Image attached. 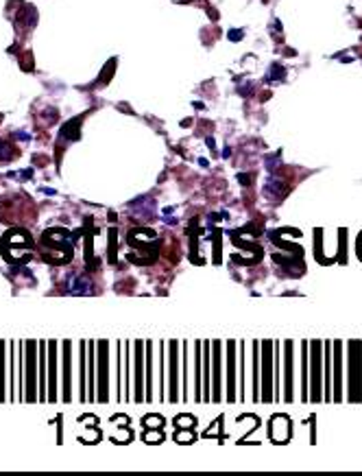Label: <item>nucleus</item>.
Here are the masks:
<instances>
[{
    "mask_svg": "<svg viewBox=\"0 0 362 476\" xmlns=\"http://www.w3.org/2000/svg\"><path fill=\"white\" fill-rule=\"evenodd\" d=\"M74 236L68 230H46L39 238V253L51 265H66L72 258Z\"/></svg>",
    "mask_w": 362,
    "mask_h": 476,
    "instance_id": "nucleus-1",
    "label": "nucleus"
},
{
    "mask_svg": "<svg viewBox=\"0 0 362 476\" xmlns=\"http://www.w3.org/2000/svg\"><path fill=\"white\" fill-rule=\"evenodd\" d=\"M31 251V236L22 230H13L3 238V256L9 263H18L22 258H29Z\"/></svg>",
    "mask_w": 362,
    "mask_h": 476,
    "instance_id": "nucleus-2",
    "label": "nucleus"
},
{
    "mask_svg": "<svg viewBox=\"0 0 362 476\" xmlns=\"http://www.w3.org/2000/svg\"><path fill=\"white\" fill-rule=\"evenodd\" d=\"M83 286H90V282H83L81 277H74V280H72V289H70V291H72V293H90V291H88V289H83Z\"/></svg>",
    "mask_w": 362,
    "mask_h": 476,
    "instance_id": "nucleus-3",
    "label": "nucleus"
}]
</instances>
